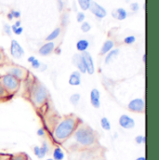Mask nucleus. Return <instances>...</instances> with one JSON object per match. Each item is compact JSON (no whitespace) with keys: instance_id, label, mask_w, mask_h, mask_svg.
Returning <instances> with one entry per match:
<instances>
[{"instance_id":"obj_17","label":"nucleus","mask_w":159,"mask_h":160,"mask_svg":"<svg viewBox=\"0 0 159 160\" xmlns=\"http://www.w3.org/2000/svg\"><path fill=\"white\" fill-rule=\"evenodd\" d=\"M119 54V49L118 48H116V49H113V50H110L108 53H107V56L105 58V63L106 64H109L111 62L115 61V59H117V57L118 56Z\"/></svg>"},{"instance_id":"obj_19","label":"nucleus","mask_w":159,"mask_h":160,"mask_svg":"<svg viewBox=\"0 0 159 160\" xmlns=\"http://www.w3.org/2000/svg\"><path fill=\"white\" fill-rule=\"evenodd\" d=\"M88 46H89V43H88L87 40L86 39H80L77 43V48L78 51H81V52L86 51L87 49Z\"/></svg>"},{"instance_id":"obj_35","label":"nucleus","mask_w":159,"mask_h":160,"mask_svg":"<svg viewBox=\"0 0 159 160\" xmlns=\"http://www.w3.org/2000/svg\"><path fill=\"white\" fill-rule=\"evenodd\" d=\"M37 135L40 136V137H43V136L45 135V130H44L43 128H39V129L37 130Z\"/></svg>"},{"instance_id":"obj_8","label":"nucleus","mask_w":159,"mask_h":160,"mask_svg":"<svg viewBox=\"0 0 159 160\" xmlns=\"http://www.w3.org/2000/svg\"><path fill=\"white\" fill-rule=\"evenodd\" d=\"M10 54L15 59H20L24 54L23 48L18 43V41H16L15 39H13L11 41V45H10Z\"/></svg>"},{"instance_id":"obj_1","label":"nucleus","mask_w":159,"mask_h":160,"mask_svg":"<svg viewBox=\"0 0 159 160\" xmlns=\"http://www.w3.org/2000/svg\"><path fill=\"white\" fill-rule=\"evenodd\" d=\"M76 126L77 122L73 118H67L63 119L54 129V137L58 141L66 140L74 133Z\"/></svg>"},{"instance_id":"obj_11","label":"nucleus","mask_w":159,"mask_h":160,"mask_svg":"<svg viewBox=\"0 0 159 160\" xmlns=\"http://www.w3.org/2000/svg\"><path fill=\"white\" fill-rule=\"evenodd\" d=\"M34 153L35 155L38 158H44L47 155V153H48V145L46 142H43L42 146H35L34 147Z\"/></svg>"},{"instance_id":"obj_6","label":"nucleus","mask_w":159,"mask_h":160,"mask_svg":"<svg viewBox=\"0 0 159 160\" xmlns=\"http://www.w3.org/2000/svg\"><path fill=\"white\" fill-rule=\"evenodd\" d=\"M127 107H128V109H129L131 112L143 113V112H144V109H145L144 101H143L142 99H140V98L133 99L132 101L129 102Z\"/></svg>"},{"instance_id":"obj_21","label":"nucleus","mask_w":159,"mask_h":160,"mask_svg":"<svg viewBox=\"0 0 159 160\" xmlns=\"http://www.w3.org/2000/svg\"><path fill=\"white\" fill-rule=\"evenodd\" d=\"M60 33H61V29H60V28H56L55 30H53V31L47 36V38H46V40H47V41H51V40L56 39V38L59 37Z\"/></svg>"},{"instance_id":"obj_12","label":"nucleus","mask_w":159,"mask_h":160,"mask_svg":"<svg viewBox=\"0 0 159 160\" xmlns=\"http://www.w3.org/2000/svg\"><path fill=\"white\" fill-rule=\"evenodd\" d=\"M73 62H74V64L78 68L80 73L85 74V73L87 72V71H86V68H85V65H84V62H83V59H82L81 54H76V55L73 57Z\"/></svg>"},{"instance_id":"obj_16","label":"nucleus","mask_w":159,"mask_h":160,"mask_svg":"<svg viewBox=\"0 0 159 160\" xmlns=\"http://www.w3.org/2000/svg\"><path fill=\"white\" fill-rule=\"evenodd\" d=\"M112 16L115 17V18H117V19L119 20V21H123V20H125V19L127 18V11L125 10V8H117L116 11L114 10V11L112 12Z\"/></svg>"},{"instance_id":"obj_30","label":"nucleus","mask_w":159,"mask_h":160,"mask_svg":"<svg viewBox=\"0 0 159 160\" xmlns=\"http://www.w3.org/2000/svg\"><path fill=\"white\" fill-rule=\"evenodd\" d=\"M31 64H32V67H33L34 69H38L40 67V62L37 59H35V60L31 62Z\"/></svg>"},{"instance_id":"obj_27","label":"nucleus","mask_w":159,"mask_h":160,"mask_svg":"<svg viewBox=\"0 0 159 160\" xmlns=\"http://www.w3.org/2000/svg\"><path fill=\"white\" fill-rule=\"evenodd\" d=\"M135 142L137 144H142V143H145V136H142V135H138L136 136L135 138Z\"/></svg>"},{"instance_id":"obj_34","label":"nucleus","mask_w":159,"mask_h":160,"mask_svg":"<svg viewBox=\"0 0 159 160\" xmlns=\"http://www.w3.org/2000/svg\"><path fill=\"white\" fill-rule=\"evenodd\" d=\"M10 13H11V14H12V16H13V17H15V18H20V16H21V13H20V11L12 10Z\"/></svg>"},{"instance_id":"obj_13","label":"nucleus","mask_w":159,"mask_h":160,"mask_svg":"<svg viewBox=\"0 0 159 160\" xmlns=\"http://www.w3.org/2000/svg\"><path fill=\"white\" fill-rule=\"evenodd\" d=\"M54 47H55V45H54L53 42H47V43L44 44V45L40 48L39 54L40 55H42V56H47V55L50 54V53L53 51Z\"/></svg>"},{"instance_id":"obj_37","label":"nucleus","mask_w":159,"mask_h":160,"mask_svg":"<svg viewBox=\"0 0 159 160\" xmlns=\"http://www.w3.org/2000/svg\"><path fill=\"white\" fill-rule=\"evenodd\" d=\"M5 94V89H4V88L0 85V96H2V95H4Z\"/></svg>"},{"instance_id":"obj_36","label":"nucleus","mask_w":159,"mask_h":160,"mask_svg":"<svg viewBox=\"0 0 159 160\" xmlns=\"http://www.w3.org/2000/svg\"><path fill=\"white\" fill-rule=\"evenodd\" d=\"M67 22H68V15L65 14V15L62 17V24H63V25H66V24H67Z\"/></svg>"},{"instance_id":"obj_39","label":"nucleus","mask_w":159,"mask_h":160,"mask_svg":"<svg viewBox=\"0 0 159 160\" xmlns=\"http://www.w3.org/2000/svg\"><path fill=\"white\" fill-rule=\"evenodd\" d=\"M136 160H146V158H145V157H140V158H136Z\"/></svg>"},{"instance_id":"obj_15","label":"nucleus","mask_w":159,"mask_h":160,"mask_svg":"<svg viewBox=\"0 0 159 160\" xmlns=\"http://www.w3.org/2000/svg\"><path fill=\"white\" fill-rule=\"evenodd\" d=\"M8 74L13 76L17 79H21L24 76V71L20 67H12L8 70Z\"/></svg>"},{"instance_id":"obj_45","label":"nucleus","mask_w":159,"mask_h":160,"mask_svg":"<svg viewBox=\"0 0 159 160\" xmlns=\"http://www.w3.org/2000/svg\"><path fill=\"white\" fill-rule=\"evenodd\" d=\"M47 160H54V159H53V158H47Z\"/></svg>"},{"instance_id":"obj_33","label":"nucleus","mask_w":159,"mask_h":160,"mask_svg":"<svg viewBox=\"0 0 159 160\" xmlns=\"http://www.w3.org/2000/svg\"><path fill=\"white\" fill-rule=\"evenodd\" d=\"M4 31H5V33H6L7 35L10 36V34H11V29H10V26H9L8 24H5V26H4Z\"/></svg>"},{"instance_id":"obj_2","label":"nucleus","mask_w":159,"mask_h":160,"mask_svg":"<svg viewBox=\"0 0 159 160\" xmlns=\"http://www.w3.org/2000/svg\"><path fill=\"white\" fill-rule=\"evenodd\" d=\"M74 137H75V140L77 141V142L83 146H90L96 141L94 131L88 127L79 128L75 132Z\"/></svg>"},{"instance_id":"obj_41","label":"nucleus","mask_w":159,"mask_h":160,"mask_svg":"<svg viewBox=\"0 0 159 160\" xmlns=\"http://www.w3.org/2000/svg\"><path fill=\"white\" fill-rule=\"evenodd\" d=\"M20 25H21V22H20V21L16 22V23H15V26H17V27H20Z\"/></svg>"},{"instance_id":"obj_20","label":"nucleus","mask_w":159,"mask_h":160,"mask_svg":"<svg viewBox=\"0 0 159 160\" xmlns=\"http://www.w3.org/2000/svg\"><path fill=\"white\" fill-rule=\"evenodd\" d=\"M64 158V153L61 147H56L53 151V159L62 160Z\"/></svg>"},{"instance_id":"obj_18","label":"nucleus","mask_w":159,"mask_h":160,"mask_svg":"<svg viewBox=\"0 0 159 160\" xmlns=\"http://www.w3.org/2000/svg\"><path fill=\"white\" fill-rule=\"evenodd\" d=\"M114 48V42L112 40H107L104 42V44L102 45V48L101 49V55H105L107 54L112 48Z\"/></svg>"},{"instance_id":"obj_31","label":"nucleus","mask_w":159,"mask_h":160,"mask_svg":"<svg viewBox=\"0 0 159 160\" xmlns=\"http://www.w3.org/2000/svg\"><path fill=\"white\" fill-rule=\"evenodd\" d=\"M77 22H82L85 20V14H84L83 12H78V13H77Z\"/></svg>"},{"instance_id":"obj_3","label":"nucleus","mask_w":159,"mask_h":160,"mask_svg":"<svg viewBox=\"0 0 159 160\" xmlns=\"http://www.w3.org/2000/svg\"><path fill=\"white\" fill-rule=\"evenodd\" d=\"M47 98V89L41 86L38 85L34 88L33 94H32V100L37 105H41L45 102V101Z\"/></svg>"},{"instance_id":"obj_44","label":"nucleus","mask_w":159,"mask_h":160,"mask_svg":"<svg viewBox=\"0 0 159 160\" xmlns=\"http://www.w3.org/2000/svg\"><path fill=\"white\" fill-rule=\"evenodd\" d=\"M2 61V54H1V51H0V62Z\"/></svg>"},{"instance_id":"obj_23","label":"nucleus","mask_w":159,"mask_h":160,"mask_svg":"<svg viewBox=\"0 0 159 160\" xmlns=\"http://www.w3.org/2000/svg\"><path fill=\"white\" fill-rule=\"evenodd\" d=\"M90 1H91V0H78L80 8H81L83 10H87V9H88L89 5H90Z\"/></svg>"},{"instance_id":"obj_10","label":"nucleus","mask_w":159,"mask_h":160,"mask_svg":"<svg viewBox=\"0 0 159 160\" xmlns=\"http://www.w3.org/2000/svg\"><path fill=\"white\" fill-rule=\"evenodd\" d=\"M100 98H101L100 91L97 88H93L90 91V102L94 108H100V106H101Z\"/></svg>"},{"instance_id":"obj_22","label":"nucleus","mask_w":159,"mask_h":160,"mask_svg":"<svg viewBox=\"0 0 159 160\" xmlns=\"http://www.w3.org/2000/svg\"><path fill=\"white\" fill-rule=\"evenodd\" d=\"M101 126H102V128L104 130L109 131V130L111 129V123H110V121L107 119L106 118H102L101 119Z\"/></svg>"},{"instance_id":"obj_5","label":"nucleus","mask_w":159,"mask_h":160,"mask_svg":"<svg viewBox=\"0 0 159 160\" xmlns=\"http://www.w3.org/2000/svg\"><path fill=\"white\" fill-rule=\"evenodd\" d=\"M81 56H82L87 73L88 75H93L95 72V67H94V62H93L91 55L87 51H84V52H82Z\"/></svg>"},{"instance_id":"obj_4","label":"nucleus","mask_w":159,"mask_h":160,"mask_svg":"<svg viewBox=\"0 0 159 160\" xmlns=\"http://www.w3.org/2000/svg\"><path fill=\"white\" fill-rule=\"evenodd\" d=\"M2 83L8 90H16L19 88V79L9 74H7L3 77Z\"/></svg>"},{"instance_id":"obj_24","label":"nucleus","mask_w":159,"mask_h":160,"mask_svg":"<svg viewBox=\"0 0 159 160\" xmlns=\"http://www.w3.org/2000/svg\"><path fill=\"white\" fill-rule=\"evenodd\" d=\"M80 98H81V96L79 93H75L70 97V102L73 105H77L80 101Z\"/></svg>"},{"instance_id":"obj_14","label":"nucleus","mask_w":159,"mask_h":160,"mask_svg":"<svg viewBox=\"0 0 159 160\" xmlns=\"http://www.w3.org/2000/svg\"><path fill=\"white\" fill-rule=\"evenodd\" d=\"M69 84L71 86H79L81 84V73L79 71H75L71 74L69 78Z\"/></svg>"},{"instance_id":"obj_26","label":"nucleus","mask_w":159,"mask_h":160,"mask_svg":"<svg viewBox=\"0 0 159 160\" xmlns=\"http://www.w3.org/2000/svg\"><path fill=\"white\" fill-rule=\"evenodd\" d=\"M11 30H12V32L15 34V35H21L22 32H23V28L22 27H17V26H15V24H13L12 26H11Z\"/></svg>"},{"instance_id":"obj_9","label":"nucleus","mask_w":159,"mask_h":160,"mask_svg":"<svg viewBox=\"0 0 159 160\" xmlns=\"http://www.w3.org/2000/svg\"><path fill=\"white\" fill-rule=\"evenodd\" d=\"M119 126L125 129H131L135 127V121L127 115H122L118 120Z\"/></svg>"},{"instance_id":"obj_7","label":"nucleus","mask_w":159,"mask_h":160,"mask_svg":"<svg viewBox=\"0 0 159 160\" xmlns=\"http://www.w3.org/2000/svg\"><path fill=\"white\" fill-rule=\"evenodd\" d=\"M88 8L99 19L104 18L106 16V14H107L105 8L103 7H102L101 5H99L98 3H96L95 1H90V5H89V8Z\"/></svg>"},{"instance_id":"obj_43","label":"nucleus","mask_w":159,"mask_h":160,"mask_svg":"<svg viewBox=\"0 0 159 160\" xmlns=\"http://www.w3.org/2000/svg\"><path fill=\"white\" fill-rule=\"evenodd\" d=\"M142 61H143L144 62H145V61H146V55H145V54L142 56Z\"/></svg>"},{"instance_id":"obj_29","label":"nucleus","mask_w":159,"mask_h":160,"mask_svg":"<svg viewBox=\"0 0 159 160\" xmlns=\"http://www.w3.org/2000/svg\"><path fill=\"white\" fill-rule=\"evenodd\" d=\"M135 37L134 36H129V37H127L125 39H124V42L126 43V44H127V45H130V44H133L134 42H135Z\"/></svg>"},{"instance_id":"obj_38","label":"nucleus","mask_w":159,"mask_h":160,"mask_svg":"<svg viewBox=\"0 0 159 160\" xmlns=\"http://www.w3.org/2000/svg\"><path fill=\"white\" fill-rule=\"evenodd\" d=\"M35 59H36V58H35L34 56H31V57H29V58H28V62H32Z\"/></svg>"},{"instance_id":"obj_28","label":"nucleus","mask_w":159,"mask_h":160,"mask_svg":"<svg viewBox=\"0 0 159 160\" xmlns=\"http://www.w3.org/2000/svg\"><path fill=\"white\" fill-rule=\"evenodd\" d=\"M90 29H91V26H90V24H89L88 22H85L82 23V25H81V30H82L83 32L87 33V32H88Z\"/></svg>"},{"instance_id":"obj_42","label":"nucleus","mask_w":159,"mask_h":160,"mask_svg":"<svg viewBox=\"0 0 159 160\" xmlns=\"http://www.w3.org/2000/svg\"><path fill=\"white\" fill-rule=\"evenodd\" d=\"M7 18H8L9 20L13 19V16H12V14H11V13H8V15H7Z\"/></svg>"},{"instance_id":"obj_25","label":"nucleus","mask_w":159,"mask_h":160,"mask_svg":"<svg viewBox=\"0 0 159 160\" xmlns=\"http://www.w3.org/2000/svg\"><path fill=\"white\" fill-rule=\"evenodd\" d=\"M10 160H28V157L25 154H19V155L13 156Z\"/></svg>"},{"instance_id":"obj_32","label":"nucleus","mask_w":159,"mask_h":160,"mask_svg":"<svg viewBox=\"0 0 159 160\" xmlns=\"http://www.w3.org/2000/svg\"><path fill=\"white\" fill-rule=\"evenodd\" d=\"M130 8H131V10L132 11H138L139 10V4L138 3H132L131 5H130Z\"/></svg>"},{"instance_id":"obj_40","label":"nucleus","mask_w":159,"mask_h":160,"mask_svg":"<svg viewBox=\"0 0 159 160\" xmlns=\"http://www.w3.org/2000/svg\"><path fill=\"white\" fill-rule=\"evenodd\" d=\"M59 3H60V9H62V8L63 7V3H62V0H59Z\"/></svg>"}]
</instances>
